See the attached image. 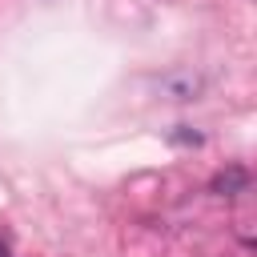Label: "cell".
Wrapping results in <instances>:
<instances>
[{
    "mask_svg": "<svg viewBox=\"0 0 257 257\" xmlns=\"http://www.w3.org/2000/svg\"><path fill=\"white\" fill-rule=\"evenodd\" d=\"M249 189V173L241 169V165H229V169H221L217 177H213V193L217 197H237V193H245Z\"/></svg>",
    "mask_w": 257,
    "mask_h": 257,
    "instance_id": "obj_1",
    "label": "cell"
},
{
    "mask_svg": "<svg viewBox=\"0 0 257 257\" xmlns=\"http://www.w3.org/2000/svg\"><path fill=\"white\" fill-rule=\"evenodd\" d=\"M173 141H177V145H201V133H189V128L181 124V128L173 133Z\"/></svg>",
    "mask_w": 257,
    "mask_h": 257,
    "instance_id": "obj_2",
    "label": "cell"
}]
</instances>
